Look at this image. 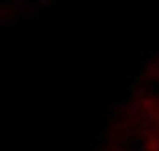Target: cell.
I'll return each instance as SVG.
<instances>
[{"mask_svg":"<svg viewBox=\"0 0 159 151\" xmlns=\"http://www.w3.org/2000/svg\"><path fill=\"white\" fill-rule=\"evenodd\" d=\"M134 151H148V140L135 139L134 140Z\"/></svg>","mask_w":159,"mask_h":151,"instance_id":"obj_2","label":"cell"},{"mask_svg":"<svg viewBox=\"0 0 159 151\" xmlns=\"http://www.w3.org/2000/svg\"><path fill=\"white\" fill-rule=\"evenodd\" d=\"M92 140H94V142H95V140H103V132H102V130H99V132L94 135Z\"/></svg>","mask_w":159,"mask_h":151,"instance_id":"obj_10","label":"cell"},{"mask_svg":"<svg viewBox=\"0 0 159 151\" xmlns=\"http://www.w3.org/2000/svg\"><path fill=\"white\" fill-rule=\"evenodd\" d=\"M153 105H154V99H151V97H145L142 100V107H143V110H147V112H151Z\"/></svg>","mask_w":159,"mask_h":151,"instance_id":"obj_5","label":"cell"},{"mask_svg":"<svg viewBox=\"0 0 159 151\" xmlns=\"http://www.w3.org/2000/svg\"><path fill=\"white\" fill-rule=\"evenodd\" d=\"M142 110H143V107H142V102L139 100V99H135V100H130L129 102V110H127V116H139V115H142Z\"/></svg>","mask_w":159,"mask_h":151,"instance_id":"obj_1","label":"cell"},{"mask_svg":"<svg viewBox=\"0 0 159 151\" xmlns=\"http://www.w3.org/2000/svg\"><path fill=\"white\" fill-rule=\"evenodd\" d=\"M38 5H41V6H48V5H50V2H48V0H41Z\"/></svg>","mask_w":159,"mask_h":151,"instance_id":"obj_12","label":"cell"},{"mask_svg":"<svg viewBox=\"0 0 159 151\" xmlns=\"http://www.w3.org/2000/svg\"><path fill=\"white\" fill-rule=\"evenodd\" d=\"M145 67H147V70H148L150 73H151V72H153V73H157V72H159V64L156 62V60H153V59H150Z\"/></svg>","mask_w":159,"mask_h":151,"instance_id":"obj_4","label":"cell"},{"mask_svg":"<svg viewBox=\"0 0 159 151\" xmlns=\"http://www.w3.org/2000/svg\"><path fill=\"white\" fill-rule=\"evenodd\" d=\"M110 126H112L113 129H121V127H124V122H110Z\"/></svg>","mask_w":159,"mask_h":151,"instance_id":"obj_9","label":"cell"},{"mask_svg":"<svg viewBox=\"0 0 159 151\" xmlns=\"http://www.w3.org/2000/svg\"><path fill=\"white\" fill-rule=\"evenodd\" d=\"M142 121V115L139 116H127L126 121H124V124H126L127 127H137V124H140Z\"/></svg>","mask_w":159,"mask_h":151,"instance_id":"obj_3","label":"cell"},{"mask_svg":"<svg viewBox=\"0 0 159 151\" xmlns=\"http://www.w3.org/2000/svg\"><path fill=\"white\" fill-rule=\"evenodd\" d=\"M145 94H147V88H139V91L134 92V97L137 99V97H142V95H145Z\"/></svg>","mask_w":159,"mask_h":151,"instance_id":"obj_7","label":"cell"},{"mask_svg":"<svg viewBox=\"0 0 159 151\" xmlns=\"http://www.w3.org/2000/svg\"><path fill=\"white\" fill-rule=\"evenodd\" d=\"M100 151H113V148H103V149H100Z\"/></svg>","mask_w":159,"mask_h":151,"instance_id":"obj_14","label":"cell"},{"mask_svg":"<svg viewBox=\"0 0 159 151\" xmlns=\"http://www.w3.org/2000/svg\"><path fill=\"white\" fill-rule=\"evenodd\" d=\"M113 151H129V149H127V146H121V145H118V146L113 148Z\"/></svg>","mask_w":159,"mask_h":151,"instance_id":"obj_11","label":"cell"},{"mask_svg":"<svg viewBox=\"0 0 159 151\" xmlns=\"http://www.w3.org/2000/svg\"><path fill=\"white\" fill-rule=\"evenodd\" d=\"M6 22H8V21H6V19H5V18H3V19H2V21H0V24H2V26H5V24H6Z\"/></svg>","mask_w":159,"mask_h":151,"instance_id":"obj_13","label":"cell"},{"mask_svg":"<svg viewBox=\"0 0 159 151\" xmlns=\"http://www.w3.org/2000/svg\"><path fill=\"white\" fill-rule=\"evenodd\" d=\"M127 110H129V102H121V104L118 105V112L119 113H127Z\"/></svg>","mask_w":159,"mask_h":151,"instance_id":"obj_6","label":"cell"},{"mask_svg":"<svg viewBox=\"0 0 159 151\" xmlns=\"http://www.w3.org/2000/svg\"><path fill=\"white\" fill-rule=\"evenodd\" d=\"M121 119H123V113H119V112H116L115 115H113V122H121Z\"/></svg>","mask_w":159,"mask_h":151,"instance_id":"obj_8","label":"cell"},{"mask_svg":"<svg viewBox=\"0 0 159 151\" xmlns=\"http://www.w3.org/2000/svg\"><path fill=\"white\" fill-rule=\"evenodd\" d=\"M157 126H159V122H157Z\"/></svg>","mask_w":159,"mask_h":151,"instance_id":"obj_15","label":"cell"}]
</instances>
